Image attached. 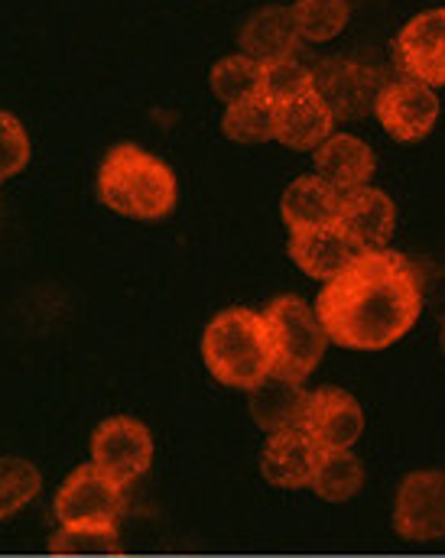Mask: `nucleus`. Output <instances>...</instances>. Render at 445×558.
Listing matches in <instances>:
<instances>
[{"label":"nucleus","mask_w":445,"mask_h":558,"mask_svg":"<svg viewBox=\"0 0 445 558\" xmlns=\"http://www.w3.org/2000/svg\"><path fill=\"white\" fill-rule=\"evenodd\" d=\"M423 312V279L397 251H364L315 299V315L332 344L384 351L400 341Z\"/></svg>","instance_id":"nucleus-1"},{"label":"nucleus","mask_w":445,"mask_h":558,"mask_svg":"<svg viewBox=\"0 0 445 558\" xmlns=\"http://www.w3.org/2000/svg\"><path fill=\"white\" fill-rule=\"evenodd\" d=\"M95 189L108 211L134 221H159L172 215L179 198L172 169L137 143H118L108 149Z\"/></svg>","instance_id":"nucleus-2"},{"label":"nucleus","mask_w":445,"mask_h":558,"mask_svg":"<svg viewBox=\"0 0 445 558\" xmlns=\"http://www.w3.org/2000/svg\"><path fill=\"white\" fill-rule=\"evenodd\" d=\"M202 361L221 387L257 390L274 374L264 315L241 305L218 312L202 331Z\"/></svg>","instance_id":"nucleus-3"},{"label":"nucleus","mask_w":445,"mask_h":558,"mask_svg":"<svg viewBox=\"0 0 445 558\" xmlns=\"http://www.w3.org/2000/svg\"><path fill=\"white\" fill-rule=\"evenodd\" d=\"M261 315L270 338L274 377L302 384L318 367L325 348L332 344L315 308L299 295H277Z\"/></svg>","instance_id":"nucleus-4"},{"label":"nucleus","mask_w":445,"mask_h":558,"mask_svg":"<svg viewBox=\"0 0 445 558\" xmlns=\"http://www.w3.org/2000/svg\"><path fill=\"white\" fill-rule=\"evenodd\" d=\"M124 510H128V487H121L115 477L98 471L92 461L69 471V477L59 484L52 500V513L62 530L118 533Z\"/></svg>","instance_id":"nucleus-5"},{"label":"nucleus","mask_w":445,"mask_h":558,"mask_svg":"<svg viewBox=\"0 0 445 558\" xmlns=\"http://www.w3.org/2000/svg\"><path fill=\"white\" fill-rule=\"evenodd\" d=\"M92 464L121 487L137 484L153 464V435L134 416H108L92 432Z\"/></svg>","instance_id":"nucleus-6"},{"label":"nucleus","mask_w":445,"mask_h":558,"mask_svg":"<svg viewBox=\"0 0 445 558\" xmlns=\"http://www.w3.org/2000/svg\"><path fill=\"white\" fill-rule=\"evenodd\" d=\"M394 533L407 543L445 539V471H410L394 494Z\"/></svg>","instance_id":"nucleus-7"},{"label":"nucleus","mask_w":445,"mask_h":558,"mask_svg":"<svg viewBox=\"0 0 445 558\" xmlns=\"http://www.w3.org/2000/svg\"><path fill=\"white\" fill-rule=\"evenodd\" d=\"M394 65L404 78L445 88V7H433L404 23L394 39Z\"/></svg>","instance_id":"nucleus-8"},{"label":"nucleus","mask_w":445,"mask_h":558,"mask_svg":"<svg viewBox=\"0 0 445 558\" xmlns=\"http://www.w3.org/2000/svg\"><path fill=\"white\" fill-rule=\"evenodd\" d=\"M374 118L397 143H420L440 121V95L413 78L387 82L374 101Z\"/></svg>","instance_id":"nucleus-9"},{"label":"nucleus","mask_w":445,"mask_h":558,"mask_svg":"<svg viewBox=\"0 0 445 558\" xmlns=\"http://www.w3.org/2000/svg\"><path fill=\"white\" fill-rule=\"evenodd\" d=\"M299 428H305L322 451H351V445L364 435V410L348 390L318 387L309 393Z\"/></svg>","instance_id":"nucleus-10"},{"label":"nucleus","mask_w":445,"mask_h":558,"mask_svg":"<svg viewBox=\"0 0 445 558\" xmlns=\"http://www.w3.org/2000/svg\"><path fill=\"white\" fill-rule=\"evenodd\" d=\"M315 75V92L325 98V105L332 108L335 121H358L361 114H368V108H374L377 95H381V75L348 62V59H325L318 69H312Z\"/></svg>","instance_id":"nucleus-11"},{"label":"nucleus","mask_w":445,"mask_h":558,"mask_svg":"<svg viewBox=\"0 0 445 558\" xmlns=\"http://www.w3.org/2000/svg\"><path fill=\"white\" fill-rule=\"evenodd\" d=\"M338 228L348 234V241L361 254L364 251H384L390 244V238H394V228H397V205L377 185H364V189L345 192L341 195Z\"/></svg>","instance_id":"nucleus-12"},{"label":"nucleus","mask_w":445,"mask_h":558,"mask_svg":"<svg viewBox=\"0 0 445 558\" xmlns=\"http://www.w3.org/2000/svg\"><path fill=\"white\" fill-rule=\"evenodd\" d=\"M322 448L309 438L305 428H280L270 432L264 451H261V474L267 484L280 490H302L312 484L315 468H318Z\"/></svg>","instance_id":"nucleus-13"},{"label":"nucleus","mask_w":445,"mask_h":558,"mask_svg":"<svg viewBox=\"0 0 445 558\" xmlns=\"http://www.w3.org/2000/svg\"><path fill=\"white\" fill-rule=\"evenodd\" d=\"M238 46L244 56H251L261 65L297 59L299 33L297 23H293V10L284 3H270V7L254 10L238 33Z\"/></svg>","instance_id":"nucleus-14"},{"label":"nucleus","mask_w":445,"mask_h":558,"mask_svg":"<svg viewBox=\"0 0 445 558\" xmlns=\"http://www.w3.org/2000/svg\"><path fill=\"white\" fill-rule=\"evenodd\" d=\"M280 218H284L290 234L335 228L338 218H341V192L332 189L315 172L299 175L287 185V192L280 198Z\"/></svg>","instance_id":"nucleus-15"},{"label":"nucleus","mask_w":445,"mask_h":558,"mask_svg":"<svg viewBox=\"0 0 445 558\" xmlns=\"http://www.w3.org/2000/svg\"><path fill=\"white\" fill-rule=\"evenodd\" d=\"M374 169H377L374 149L354 134H332L315 149V175L325 179L341 195L371 185Z\"/></svg>","instance_id":"nucleus-16"},{"label":"nucleus","mask_w":445,"mask_h":558,"mask_svg":"<svg viewBox=\"0 0 445 558\" xmlns=\"http://www.w3.org/2000/svg\"><path fill=\"white\" fill-rule=\"evenodd\" d=\"M361 251L348 241V234L335 225V228H322V231H302L290 234V257L299 270L309 279L318 282H332L338 277Z\"/></svg>","instance_id":"nucleus-17"},{"label":"nucleus","mask_w":445,"mask_h":558,"mask_svg":"<svg viewBox=\"0 0 445 558\" xmlns=\"http://www.w3.org/2000/svg\"><path fill=\"white\" fill-rule=\"evenodd\" d=\"M332 134H335V114L318 92H309L297 101L277 108V143L297 153H315Z\"/></svg>","instance_id":"nucleus-18"},{"label":"nucleus","mask_w":445,"mask_h":558,"mask_svg":"<svg viewBox=\"0 0 445 558\" xmlns=\"http://www.w3.org/2000/svg\"><path fill=\"white\" fill-rule=\"evenodd\" d=\"M305 403H309V393L302 390V384H290V380L274 377V374L257 390H251V416L267 432L299 425L302 413H305Z\"/></svg>","instance_id":"nucleus-19"},{"label":"nucleus","mask_w":445,"mask_h":558,"mask_svg":"<svg viewBox=\"0 0 445 558\" xmlns=\"http://www.w3.org/2000/svg\"><path fill=\"white\" fill-rule=\"evenodd\" d=\"M364 487V464L354 451H322L309 490L325 504H348Z\"/></svg>","instance_id":"nucleus-20"},{"label":"nucleus","mask_w":445,"mask_h":558,"mask_svg":"<svg viewBox=\"0 0 445 558\" xmlns=\"http://www.w3.org/2000/svg\"><path fill=\"white\" fill-rule=\"evenodd\" d=\"M208 85L212 95L225 105H241L248 98L264 95V65L254 62L251 56L238 52V56H225L212 65L208 72Z\"/></svg>","instance_id":"nucleus-21"},{"label":"nucleus","mask_w":445,"mask_h":558,"mask_svg":"<svg viewBox=\"0 0 445 558\" xmlns=\"http://www.w3.org/2000/svg\"><path fill=\"white\" fill-rule=\"evenodd\" d=\"M221 134L234 143H267L277 140V105L264 95L241 105H228L221 118Z\"/></svg>","instance_id":"nucleus-22"},{"label":"nucleus","mask_w":445,"mask_h":558,"mask_svg":"<svg viewBox=\"0 0 445 558\" xmlns=\"http://www.w3.org/2000/svg\"><path fill=\"white\" fill-rule=\"evenodd\" d=\"M43 490V474L26 458H0V523L26 510Z\"/></svg>","instance_id":"nucleus-23"},{"label":"nucleus","mask_w":445,"mask_h":558,"mask_svg":"<svg viewBox=\"0 0 445 558\" xmlns=\"http://www.w3.org/2000/svg\"><path fill=\"white\" fill-rule=\"evenodd\" d=\"M299 39L305 43H328L335 39L351 16V7L345 0H297L293 7Z\"/></svg>","instance_id":"nucleus-24"},{"label":"nucleus","mask_w":445,"mask_h":558,"mask_svg":"<svg viewBox=\"0 0 445 558\" xmlns=\"http://www.w3.org/2000/svg\"><path fill=\"white\" fill-rule=\"evenodd\" d=\"M309 92H315V75L299 59H284L274 65H264V98H270L277 108L297 101Z\"/></svg>","instance_id":"nucleus-25"},{"label":"nucleus","mask_w":445,"mask_h":558,"mask_svg":"<svg viewBox=\"0 0 445 558\" xmlns=\"http://www.w3.org/2000/svg\"><path fill=\"white\" fill-rule=\"evenodd\" d=\"M29 156H33V146H29L26 128L10 111H0V182L23 172L29 166Z\"/></svg>","instance_id":"nucleus-26"},{"label":"nucleus","mask_w":445,"mask_h":558,"mask_svg":"<svg viewBox=\"0 0 445 558\" xmlns=\"http://www.w3.org/2000/svg\"><path fill=\"white\" fill-rule=\"evenodd\" d=\"M118 546V533H98V530H62L52 536L49 549L56 556H101Z\"/></svg>","instance_id":"nucleus-27"},{"label":"nucleus","mask_w":445,"mask_h":558,"mask_svg":"<svg viewBox=\"0 0 445 558\" xmlns=\"http://www.w3.org/2000/svg\"><path fill=\"white\" fill-rule=\"evenodd\" d=\"M443 351H445V328H443Z\"/></svg>","instance_id":"nucleus-28"}]
</instances>
